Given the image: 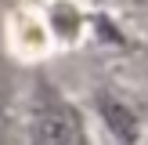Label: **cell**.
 <instances>
[{
  "label": "cell",
  "mask_w": 148,
  "mask_h": 145,
  "mask_svg": "<svg viewBox=\"0 0 148 145\" xmlns=\"http://www.w3.org/2000/svg\"><path fill=\"white\" fill-rule=\"evenodd\" d=\"M0 145H11V138H7V123H4V116H0Z\"/></svg>",
  "instance_id": "4"
},
{
  "label": "cell",
  "mask_w": 148,
  "mask_h": 145,
  "mask_svg": "<svg viewBox=\"0 0 148 145\" xmlns=\"http://www.w3.org/2000/svg\"><path fill=\"white\" fill-rule=\"evenodd\" d=\"M33 130L40 145H87V127L79 113L54 91L43 87L33 105Z\"/></svg>",
  "instance_id": "1"
},
{
  "label": "cell",
  "mask_w": 148,
  "mask_h": 145,
  "mask_svg": "<svg viewBox=\"0 0 148 145\" xmlns=\"http://www.w3.org/2000/svg\"><path fill=\"white\" fill-rule=\"evenodd\" d=\"M101 113H105L108 127H112L116 134L123 138V142H127V145H134V138H137V120H134V113H130L127 105H119V102L105 98V102H101Z\"/></svg>",
  "instance_id": "2"
},
{
  "label": "cell",
  "mask_w": 148,
  "mask_h": 145,
  "mask_svg": "<svg viewBox=\"0 0 148 145\" xmlns=\"http://www.w3.org/2000/svg\"><path fill=\"white\" fill-rule=\"evenodd\" d=\"M51 29H54L58 36H76L79 33V11L69 4V0H54V7H51Z\"/></svg>",
  "instance_id": "3"
}]
</instances>
